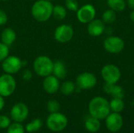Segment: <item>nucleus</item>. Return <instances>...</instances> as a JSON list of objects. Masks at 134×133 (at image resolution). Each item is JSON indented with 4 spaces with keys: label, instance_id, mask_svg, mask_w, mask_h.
Segmentation results:
<instances>
[{
    "label": "nucleus",
    "instance_id": "cd10ccee",
    "mask_svg": "<svg viewBox=\"0 0 134 133\" xmlns=\"http://www.w3.org/2000/svg\"><path fill=\"white\" fill-rule=\"evenodd\" d=\"M65 7L70 11L76 12L79 8V5L77 0H66Z\"/></svg>",
    "mask_w": 134,
    "mask_h": 133
},
{
    "label": "nucleus",
    "instance_id": "f704fd0d",
    "mask_svg": "<svg viewBox=\"0 0 134 133\" xmlns=\"http://www.w3.org/2000/svg\"><path fill=\"white\" fill-rule=\"evenodd\" d=\"M130 20H131L132 22H133L134 23V9H133V10L131 11V13H130Z\"/></svg>",
    "mask_w": 134,
    "mask_h": 133
},
{
    "label": "nucleus",
    "instance_id": "423d86ee",
    "mask_svg": "<svg viewBox=\"0 0 134 133\" xmlns=\"http://www.w3.org/2000/svg\"><path fill=\"white\" fill-rule=\"evenodd\" d=\"M24 65L26 62L23 61L16 56H8L2 62V68L5 74H16Z\"/></svg>",
    "mask_w": 134,
    "mask_h": 133
},
{
    "label": "nucleus",
    "instance_id": "f03ea898",
    "mask_svg": "<svg viewBox=\"0 0 134 133\" xmlns=\"http://www.w3.org/2000/svg\"><path fill=\"white\" fill-rule=\"evenodd\" d=\"M53 5L50 1L38 0L31 7V14L38 22H46L52 16Z\"/></svg>",
    "mask_w": 134,
    "mask_h": 133
},
{
    "label": "nucleus",
    "instance_id": "6ab92c4d",
    "mask_svg": "<svg viewBox=\"0 0 134 133\" xmlns=\"http://www.w3.org/2000/svg\"><path fill=\"white\" fill-rule=\"evenodd\" d=\"M85 128L90 132L95 133L98 132L100 129V120L92 116L87 118L85 121Z\"/></svg>",
    "mask_w": 134,
    "mask_h": 133
},
{
    "label": "nucleus",
    "instance_id": "2eb2a0df",
    "mask_svg": "<svg viewBox=\"0 0 134 133\" xmlns=\"http://www.w3.org/2000/svg\"><path fill=\"white\" fill-rule=\"evenodd\" d=\"M87 24V32L93 37H99L105 31V25L102 20L94 19Z\"/></svg>",
    "mask_w": 134,
    "mask_h": 133
},
{
    "label": "nucleus",
    "instance_id": "473e14b6",
    "mask_svg": "<svg viewBox=\"0 0 134 133\" xmlns=\"http://www.w3.org/2000/svg\"><path fill=\"white\" fill-rule=\"evenodd\" d=\"M126 5H128L132 10L134 9V0H127L126 1Z\"/></svg>",
    "mask_w": 134,
    "mask_h": 133
},
{
    "label": "nucleus",
    "instance_id": "4468645a",
    "mask_svg": "<svg viewBox=\"0 0 134 133\" xmlns=\"http://www.w3.org/2000/svg\"><path fill=\"white\" fill-rule=\"evenodd\" d=\"M60 81L53 74L48 75L44 78L42 82L43 89L49 94L56 93L60 89Z\"/></svg>",
    "mask_w": 134,
    "mask_h": 133
},
{
    "label": "nucleus",
    "instance_id": "c9c22d12",
    "mask_svg": "<svg viewBox=\"0 0 134 133\" xmlns=\"http://www.w3.org/2000/svg\"><path fill=\"white\" fill-rule=\"evenodd\" d=\"M0 1H2V2H6V1H8V0H0Z\"/></svg>",
    "mask_w": 134,
    "mask_h": 133
},
{
    "label": "nucleus",
    "instance_id": "39448f33",
    "mask_svg": "<svg viewBox=\"0 0 134 133\" xmlns=\"http://www.w3.org/2000/svg\"><path fill=\"white\" fill-rule=\"evenodd\" d=\"M100 75L105 83L117 84L122 77V72L119 67L113 63H108L102 67Z\"/></svg>",
    "mask_w": 134,
    "mask_h": 133
},
{
    "label": "nucleus",
    "instance_id": "e433bc0d",
    "mask_svg": "<svg viewBox=\"0 0 134 133\" xmlns=\"http://www.w3.org/2000/svg\"><path fill=\"white\" fill-rule=\"evenodd\" d=\"M47 1H51V0H47Z\"/></svg>",
    "mask_w": 134,
    "mask_h": 133
},
{
    "label": "nucleus",
    "instance_id": "f8f14e48",
    "mask_svg": "<svg viewBox=\"0 0 134 133\" xmlns=\"http://www.w3.org/2000/svg\"><path fill=\"white\" fill-rule=\"evenodd\" d=\"M29 114L27 106L24 103H16L10 110V117L15 122H23L25 121Z\"/></svg>",
    "mask_w": 134,
    "mask_h": 133
},
{
    "label": "nucleus",
    "instance_id": "7c9ffc66",
    "mask_svg": "<svg viewBox=\"0 0 134 133\" xmlns=\"http://www.w3.org/2000/svg\"><path fill=\"white\" fill-rule=\"evenodd\" d=\"M7 21H8V16L6 13L0 9V26L5 24Z\"/></svg>",
    "mask_w": 134,
    "mask_h": 133
},
{
    "label": "nucleus",
    "instance_id": "72a5a7b5",
    "mask_svg": "<svg viewBox=\"0 0 134 133\" xmlns=\"http://www.w3.org/2000/svg\"><path fill=\"white\" fill-rule=\"evenodd\" d=\"M4 106H5V100H4V97L0 95V111H2L3 109Z\"/></svg>",
    "mask_w": 134,
    "mask_h": 133
},
{
    "label": "nucleus",
    "instance_id": "aec40b11",
    "mask_svg": "<svg viewBox=\"0 0 134 133\" xmlns=\"http://www.w3.org/2000/svg\"><path fill=\"white\" fill-rule=\"evenodd\" d=\"M59 90L64 96H70L76 90V84L71 81H65L60 85Z\"/></svg>",
    "mask_w": 134,
    "mask_h": 133
},
{
    "label": "nucleus",
    "instance_id": "393cba45",
    "mask_svg": "<svg viewBox=\"0 0 134 133\" xmlns=\"http://www.w3.org/2000/svg\"><path fill=\"white\" fill-rule=\"evenodd\" d=\"M42 127V121L39 118H36L26 125L25 131L30 133L35 132L40 130V129Z\"/></svg>",
    "mask_w": 134,
    "mask_h": 133
},
{
    "label": "nucleus",
    "instance_id": "c756f323",
    "mask_svg": "<svg viewBox=\"0 0 134 133\" xmlns=\"http://www.w3.org/2000/svg\"><path fill=\"white\" fill-rule=\"evenodd\" d=\"M11 124L10 119L5 115H0V129H7Z\"/></svg>",
    "mask_w": 134,
    "mask_h": 133
},
{
    "label": "nucleus",
    "instance_id": "c85d7f7f",
    "mask_svg": "<svg viewBox=\"0 0 134 133\" xmlns=\"http://www.w3.org/2000/svg\"><path fill=\"white\" fill-rule=\"evenodd\" d=\"M9 53V47L3 44L2 42H0V62H2Z\"/></svg>",
    "mask_w": 134,
    "mask_h": 133
},
{
    "label": "nucleus",
    "instance_id": "412c9836",
    "mask_svg": "<svg viewBox=\"0 0 134 133\" xmlns=\"http://www.w3.org/2000/svg\"><path fill=\"white\" fill-rule=\"evenodd\" d=\"M110 109L112 112L121 113L125 108V103L123 99L121 98H112V100L109 102Z\"/></svg>",
    "mask_w": 134,
    "mask_h": 133
},
{
    "label": "nucleus",
    "instance_id": "9d476101",
    "mask_svg": "<svg viewBox=\"0 0 134 133\" xmlns=\"http://www.w3.org/2000/svg\"><path fill=\"white\" fill-rule=\"evenodd\" d=\"M97 10L93 5L85 4L79 7L76 11V16L78 20L82 24H89L95 19Z\"/></svg>",
    "mask_w": 134,
    "mask_h": 133
},
{
    "label": "nucleus",
    "instance_id": "b1692460",
    "mask_svg": "<svg viewBox=\"0 0 134 133\" xmlns=\"http://www.w3.org/2000/svg\"><path fill=\"white\" fill-rule=\"evenodd\" d=\"M116 18H117L116 12L111 9L105 10L101 16V20L104 24H112L116 20Z\"/></svg>",
    "mask_w": 134,
    "mask_h": 133
},
{
    "label": "nucleus",
    "instance_id": "1a4fd4ad",
    "mask_svg": "<svg viewBox=\"0 0 134 133\" xmlns=\"http://www.w3.org/2000/svg\"><path fill=\"white\" fill-rule=\"evenodd\" d=\"M97 83V78L93 73L83 72L76 78V86L81 90H89L93 89Z\"/></svg>",
    "mask_w": 134,
    "mask_h": 133
},
{
    "label": "nucleus",
    "instance_id": "20e7f679",
    "mask_svg": "<svg viewBox=\"0 0 134 133\" xmlns=\"http://www.w3.org/2000/svg\"><path fill=\"white\" fill-rule=\"evenodd\" d=\"M68 120L65 114L58 112L51 113L46 119L47 128L54 132H59L68 126Z\"/></svg>",
    "mask_w": 134,
    "mask_h": 133
},
{
    "label": "nucleus",
    "instance_id": "7ed1b4c3",
    "mask_svg": "<svg viewBox=\"0 0 134 133\" xmlns=\"http://www.w3.org/2000/svg\"><path fill=\"white\" fill-rule=\"evenodd\" d=\"M53 67V61L47 56H38L33 63V69L36 74L45 78L52 74Z\"/></svg>",
    "mask_w": 134,
    "mask_h": 133
},
{
    "label": "nucleus",
    "instance_id": "ddd939ff",
    "mask_svg": "<svg viewBox=\"0 0 134 133\" xmlns=\"http://www.w3.org/2000/svg\"><path fill=\"white\" fill-rule=\"evenodd\" d=\"M105 125L108 131L117 132L120 131L123 126V118L120 113H110L105 118Z\"/></svg>",
    "mask_w": 134,
    "mask_h": 133
},
{
    "label": "nucleus",
    "instance_id": "dca6fc26",
    "mask_svg": "<svg viewBox=\"0 0 134 133\" xmlns=\"http://www.w3.org/2000/svg\"><path fill=\"white\" fill-rule=\"evenodd\" d=\"M103 89L105 93L111 96L113 98H121L123 99L125 96L124 89L122 86L117 85V84H108L105 83Z\"/></svg>",
    "mask_w": 134,
    "mask_h": 133
},
{
    "label": "nucleus",
    "instance_id": "9b49d317",
    "mask_svg": "<svg viewBox=\"0 0 134 133\" xmlns=\"http://www.w3.org/2000/svg\"><path fill=\"white\" fill-rule=\"evenodd\" d=\"M74 36V29L70 24H61L58 26L54 31V38L60 43H67L70 42Z\"/></svg>",
    "mask_w": 134,
    "mask_h": 133
},
{
    "label": "nucleus",
    "instance_id": "bb28decb",
    "mask_svg": "<svg viewBox=\"0 0 134 133\" xmlns=\"http://www.w3.org/2000/svg\"><path fill=\"white\" fill-rule=\"evenodd\" d=\"M46 108H47V111L50 114L51 113H56V112H58L60 111V104L56 100H49L47 102Z\"/></svg>",
    "mask_w": 134,
    "mask_h": 133
},
{
    "label": "nucleus",
    "instance_id": "a211bd4d",
    "mask_svg": "<svg viewBox=\"0 0 134 133\" xmlns=\"http://www.w3.org/2000/svg\"><path fill=\"white\" fill-rule=\"evenodd\" d=\"M16 32L13 28H10V27L5 28L1 34L2 42L9 47L11 46L14 43V42L16 41Z\"/></svg>",
    "mask_w": 134,
    "mask_h": 133
},
{
    "label": "nucleus",
    "instance_id": "0eeeda50",
    "mask_svg": "<svg viewBox=\"0 0 134 133\" xmlns=\"http://www.w3.org/2000/svg\"><path fill=\"white\" fill-rule=\"evenodd\" d=\"M103 45L104 49L111 54H118L120 53L125 48L124 40L119 36H108L107 37L104 42Z\"/></svg>",
    "mask_w": 134,
    "mask_h": 133
},
{
    "label": "nucleus",
    "instance_id": "5701e85b",
    "mask_svg": "<svg viewBox=\"0 0 134 133\" xmlns=\"http://www.w3.org/2000/svg\"><path fill=\"white\" fill-rule=\"evenodd\" d=\"M52 16L57 20H62L67 16V9L61 5H53Z\"/></svg>",
    "mask_w": 134,
    "mask_h": 133
},
{
    "label": "nucleus",
    "instance_id": "6e6552de",
    "mask_svg": "<svg viewBox=\"0 0 134 133\" xmlns=\"http://www.w3.org/2000/svg\"><path fill=\"white\" fill-rule=\"evenodd\" d=\"M16 83L12 74H3L0 76V95L3 97L10 96L15 91Z\"/></svg>",
    "mask_w": 134,
    "mask_h": 133
},
{
    "label": "nucleus",
    "instance_id": "2f4dec72",
    "mask_svg": "<svg viewBox=\"0 0 134 133\" xmlns=\"http://www.w3.org/2000/svg\"><path fill=\"white\" fill-rule=\"evenodd\" d=\"M22 78L25 82H28L32 78V73L29 69H26L23 71L22 74Z\"/></svg>",
    "mask_w": 134,
    "mask_h": 133
},
{
    "label": "nucleus",
    "instance_id": "f3484780",
    "mask_svg": "<svg viewBox=\"0 0 134 133\" xmlns=\"http://www.w3.org/2000/svg\"><path fill=\"white\" fill-rule=\"evenodd\" d=\"M55 77H57L59 80L60 79H64L66 78L68 74V71L65 63L60 60H57L53 62V73Z\"/></svg>",
    "mask_w": 134,
    "mask_h": 133
},
{
    "label": "nucleus",
    "instance_id": "4be33fe9",
    "mask_svg": "<svg viewBox=\"0 0 134 133\" xmlns=\"http://www.w3.org/2000/svg\"><path fill=\"white\" fill-rule=\"evenodd\" d=\"M107 4L109 9L115 11L116 13L123 11L126 7V0H108Z\"/></svg>",
    "mask_w": 134,
    "mask_h": 133
},
{
    "label": "nucleus",
    "instance_id": "a878e982",
    "mask_svg": "<svg viewBox=\"0 0 134 133\" xmlns=\"http://www.w3.org/2000/svg\"><path fill=\"white\" fill-rule=\"evenodd\" d=\"M25 128L20 122H15L9 125L7 128V133H24Z\"/></svg>",
    "mask_w": 134,
    "mask_h": 133
},
{
    "label": "nucleus",
    "instance_id": "f257e3e1",
    "mask_svg": "<svg viewBox=\"0 0 134 133\" xmlns=\"http://www.w3.org/2000/svg\"><path fill=\"white\" fill-rule=\"evenodd\" d=\"M88 110L90 116L103 120L111 113L109 101L103 96H95L89 103Z\"/></svg>",
    "mask_w": 134,
    "mask_h": 133
}]
</instances>
